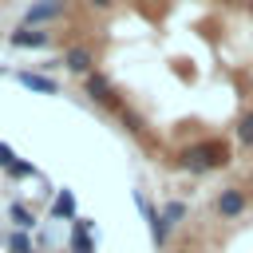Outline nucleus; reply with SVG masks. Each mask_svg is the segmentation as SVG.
<instances>
[{
    "label": "nucleus",
    "mask_w": 253,
    "mask_h": 253,
    "mask_svg": "<svg viewBox=\"0 0 253 253\" xmlns=\"http://www.w3.org/2000/svg\"><path fill=\"white\" fill-rule=\"evenodd\" d=\"M115 0H87V8H95V12H107Z\"/></svg>",
    "instance_id": "f3484780"
},
{
    "label": "nucleus",
    "mask_w": 253,
    "mask_h": 253,
    "mask_svg": "<svg viewBox=\"0 0 253 253\" xmlns=\"http://www.w3.org/2000/svg\"><path fill=\"white\" fill-rule=\"evenodd\" d=\"M12 162H16V150H12L8 142H0V170H8Z\"/></svg>",
    "instance_id": "dca6fc26"
},
{
    "label": "nucleus",
    "mask_w": 253,
    "mask_h": 253,
    "mask_svg": "<svg viewBox=\"0 0 253 253\" xmlns=\"http://www.w3.org/2000/svg\"><path fill=\"white\" fill-rule=\"evenodd\" d=\"M67 253H71V249H67Z\"/></svg>",
    "instance_id": "a211bd4d"
},
{
    "label": "nucleus",
    "mask_w": 253,
    "mask_h": 253,
    "mask_svg": "<svg viewBox=\"0 0 253 253\" xmlns=\"http://www.w3.org/2000/svg\"><path fill=\"white\" fill-rule=\"evenodd\" d=\"M16 83L24 91H36V95H59V83L51 75H40V71H16Z\"/></svg>",
    "instance_id": "1a4fd4ad"
},
{
    "label": "nucleus",
    "mask_w": 253,
    "mask_h": 253,
    "mask_svg": "<svg viewBox=\"0 0 253 253\" xmlns=\"http://www.w3.org/2000/svg\"><path fill=\"white\" fill-rule=\"evenodd\" d=\"M59 63H63V71H71V75H91V71H95V47H87V43H67L63 55H59Z\"/></svg>",
    "instance_id": "423d86ee"
},
{
    "label": "nucleus",
    "mask_w": 253,
    "mask_h": 253,
    "mask_svg": "<svg viewBox=\"0 0 253 253\" xmlns=\"http://www.w3.org/2000/svg\"><path fill=\"white\" fill-rule=\"evenodd\" d=\"M63 16H67V0H32L20 24L43 28V24H55V20H63Z\"/></svg>",
    "instance_id": "20e7f679"
},
{
    "label": "nucleus",
    "mask_w": 253,
    "mask_h": 253,
    "mask_svg": "<svg viewBox=\"0 0 253 253\" xmlns=\"http://www.w3.org/2000/svg\"><path fill=\"white\" fill-rule=\"evenodd\" d=\"M249 210V194L241 190V186H225L217 198H213V213L221 217V221H233V217H241Z\"/></svg>",
    "instance_id": "39448f33"
},
{
    "label": "nucleus",
    "mask_w": 253,
    "mask_h": 253,
    "mask_svg": "<svg viewBox=\"0 0 253 253\" xmlns=\"http://www.w3.org/2000/svg\"><path fill=\"white\" fill-rule=\"evenodd\" d=\"M51 217H63V221H75V217H79L75 190H59V194L51 198Z\"/></svg>",
    "instance_id": "9d476101"
},
{
    "label": "nucleus",
    "mask_w": 253,
    "mask_h": 253,
    "mask_svg": "<svg viewBox=\"0 0 253 253\" xmlns=\"http://www.w3.org/2000/svg\"><path fill=\"white\" fill-rule=\"evenodd\" d=\"M8 217L16 221V229H36V213H32L24 202H12V206H8Z\"/></svg>",
    "instance_id": "f8f14e48"
},
{
    "label": "nucleus",
    "mask_w": 253,
    "mask_h": 253,
    "mask_svg": "<svg viewBox=\"0 0 253 253\" xmlns=\"http://www.w3.org/2000/svg\"><path fill=\"white\" fill-rule=\"evenodd\" d=\"M174 162L190 174H213V170H225L233 162V150L225 138H198V142H186L174 154Z\"/></svg>",
    "instance_id": "f257e3e1"
},
{
    "label": "nucleus",
    "mask_w": 253,
    "mask_h": 253,
    "mask_svg": "<svg viewBox=\"0 0 253 253\" xmlns=\"http://www.w3.org/2000/svg\"><path fill=\"white\" fill-rule=\"evenodd\" d=\"M4 174H8V178H36V166H32V162H24V158H16Z\"/></svg>",
    "instance_id": "2eb2a0df"
},
{
    "label": "nucleus",
    "mask_w": 253,
    "mask_h": 253,
    "mask_svg": "<svg viewBox=\"0 0 253 253\" xmlns=\"http://www.w3.org/2000/svg\"><path fill=\"white\" fill-rule=\"evenodd\" d=\"M233 134H237V142H241L245 150H253V107L233 123Z\"/></svg>",
    "instance_id": "9b49d317"
},
{
    "label": "nucleus",
    "mask_w": 253,
    "mask_h": 253,
    "mask_svg": "<svg viewBox=\"0 0 253 253\" xmlns=\"http://www.w3.org/2000/svg\"><path fill=\"white\" fill-rule=\"evenodd\" d=\"M83 95H87L91 103H99V107H111V111H119V107H123V99H119L115 83H111L103 71H91V75H83Z\"/></svg>",
    "instance_id": "f03ea898"
},
{
    "label": "nucleus",
    "mask_w": 253,
    "mask_h": 253,
    "mask_svg": "<svg viewBox=\"0 0 253 253\" xmlns=\"http://www.w3.org/2000/svg\"><path fill=\"white\" fill-rule=\"evenodd\" d=\"M8 249H12V253H36V249H32V237H28V229H16V233L8 237Z\"/></svg>",
    "instance_id": "4468645a"
},
{
    "label": "nucleus",
    "mask_w": 253,
    "mask_h": 253,
    "mask_svg": "<svg viewBox=\"0 0 253 253\" xmlns=\"http://www.w3.org/2000/svg\"><path fill=\"white\" fill-rule=\"evenodd\" d=\"M186 213H190V210H186V202H182V198H170V202L162 206V217H166L170 225H178V221H182Z\"/></svg>",
    "instance_id": "ddd939ff"
},
{
    "label": "nucleus",
    "mask_w": 253,
    "mask_h": 253,
    "mask_svg": "<svg viewBox=\"0 0 253 253\" xmlns=\"http://www.w3.org/2000/svg\"><path fill=\"white\" fill-rule=\"evenodd\" d=\"M91 229H95V221L75 217V221H71V233H67V249H71V253H95V237H91Z\"/></svg>",
    "instance_id": "6e6552de"
},
{
    "label": "nucleus",
    "mask_w": 253,
    "mask_h": 253,
    "mask_svg": "<svg viewBox=\"0 0 253 253\" xmlns=\"http://www.w3.org/2000/svg\"><path fill=\"white\" fill-rule=\"evenodd\" d=\"M134 206H138V213H142V217H146V225H150V241H154V249H166V241H170V229H174V225L162 217V210H154V206H150V198H146L142 190L134 194Z\"/></svg>",
    "instance_id": "7ed1b4c3"
},
{
    "label": "nucleus",
    "mask_w": 253,
    "mask_h": 253,
    "mask_svg": "<svg viewBox=\"0 0 253 253\" xmlns=\"http://www.w3.org/2000/svg\"><path fill=\"white\" fill-rule=\"evenodd\" d=\"M47 40H51V32H43V28H28V24H20V28H12V32H8V43H12V47H20V51L47 47Z\"/></svg>",
    "instance_id": "0eeeda50"
}]
</instances>
